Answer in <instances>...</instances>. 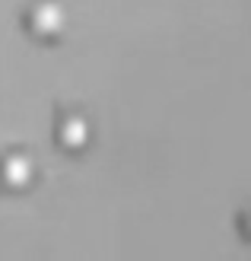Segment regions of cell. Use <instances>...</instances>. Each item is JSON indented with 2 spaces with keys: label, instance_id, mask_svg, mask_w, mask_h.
Wrapping results in <instances>:
<instances>
[{
  "label": "cell",
  "instance_id": "1",
  "mask_svg": "<svg viewBox=\"0 0 251 261\" xmlns=\"http://www.w3.org/2000/svg\"><path fill=\"white\" fill-rule=\"evenodd\" d=\"M29 22L38 35H58L64 29V22H67V13L58 0H38L29 13Z\"/></svg>",
  "mask_w": 251,
  "mask_h": 261
},
{
  "label": "cell",
  "instance_id": "2",
  "mask_svg": "<svg viewBox=\"0 0 251 261\" xmlns=\"http://www.w3.org/2000/svg\"><path fill=\"white\" fill-rule=\"evenodd\" d=\"M0 175H4V181L10 188H25L35 175V166L25 153H13L4 160V166H0Z\"/></svg>",
  "mask_w": 251,
  "mask_h": 261
},
{
  "label": "cell",
  "instance_id": "3",
  "mask_svg": "<svg viewBox=\"0 0 251 261\" xmlns=\"http://www.w3.org/2000/svg\"><path fill=\"white\" fill-rule=\"evenodd\" d=\"M61 143L67 150H80L89 143V121L83 115H67V118L61 121Z\"/></svg>",
  "mask_w": 251,
  "mask_h": 261
}]
</instances>
